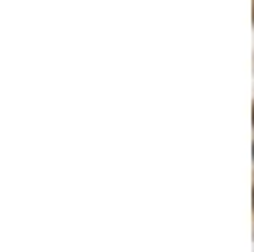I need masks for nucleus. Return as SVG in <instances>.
Returning a JSON list of instances; mask_svg holds the SVG:
<instances>
[{
    "instance_id": "nucleus-2",
    "label": "nucleus",
    "mask_w": 254,
    "mask_h": 252,
    "mask_svg": "<svg viewBox=\"0 0 254 252\" xmlns=\"http://www.w3.org/2000/svg\"><path fill=\"white\" fill-rule=\"evenodd\" d=\"M252 122H254V107H252Z\"/></svg>"
},
{
    "instance_id": "nucleus-1",
    "label": "nucleus",
    "mask_w": 254,
    "mask_h": 252,
    "mask_svg": "<svg viewBox=\"0 0 254 252\" xmlns=\"http://www.w3.org/2000/svg\"><path fill=\"white\" fill-rule=\"evenodd\" d=\"M252 204H254V188H252Z\"/></svg>"
}]
</instances>
